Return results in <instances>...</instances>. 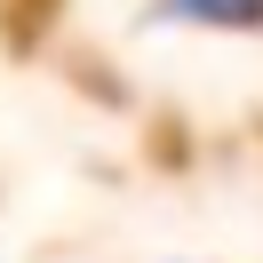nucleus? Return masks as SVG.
Returning a JSON list of instances; mask_svg holds the SVG:
<instances>
[{
    "label": "nucleus",
    "instance_id": "nucleus-1",
    "mask_svg": "<svg viewBox=\"0 0 263 263\" xmlns=\"http://www.w3.org/2000/svg\"><path fill=\"white\" fill-rule=\"evenodd\" d=\"M167 16H192V24H263V0H167Z\"/></svg>",
    "mask_w": 263,
    "mask_h": 263
}]
</instances>
